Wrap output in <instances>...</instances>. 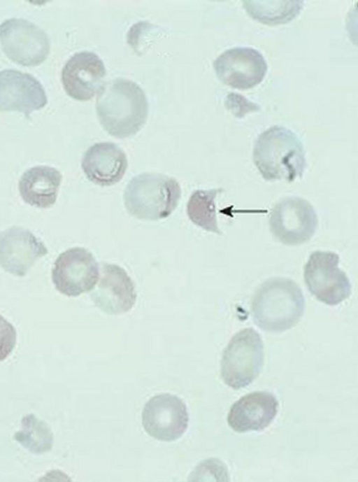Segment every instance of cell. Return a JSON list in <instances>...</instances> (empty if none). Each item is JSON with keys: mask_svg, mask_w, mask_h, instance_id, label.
Returning <instances> with one entry per match:
<instances>
[{"mask_svg": "<svg viewBox=\"0 0 358 482\" xmlns=\"http://www.w3.org/2000/svg\"><path fill=\"white\" fill-rule=\"evenodd\" d=\"M253 162L266 181L289 183L302 178L306 167L303 145L290 129L275 125L262 132L253 148Z\"/></svg>", "mask_w": 358, "mask_h": 482, "instance_id": "obj_2", "label": "cell"}, {"mask_svg": "<svg viewBox=\"0 0 358 482\" xmlns=\"http://www.w3.org/2000/svg\"><path fill=\"white\" fill-rule=\"evenodd\" d=\"M48 252L43 241L27 229L12 227L0 233V266L15 276H25Z\"/></svg>", "mask_w": 358, "mask_h": 482, "instance_id": "obj_12", "label": "cell"}, {"mask_svg": "<svg viewBox=\"0 0 358 482\" xmlns=\"http://www.w3.org/2000/svg\"><path fill=\"white\" fill-rule=\"evenodd\" d=\"M0 42L3 51L10 59L27 66L41 64L50 52L45 32L21 18L8 19L1 24Z\"/></svg>", "mask_w": 358, "mask_h": 482, "instance_id": "obj_8", "label": "cell"}, {"mask_svg": "<svg viewBox=\"0 0 358 482\" xmlns=\"http://www.w3.org/2000/svg\"><path fill=\"white\" fill-rule=\"evenodd\" d=\"M17 342V332L14 326L0 315V362L13 352Z\"/></svg>", "mask_w": 358, "mask_h": 482, "instance_id": "obj_22", "label": "cell"}, {"mask_svg": "<svg viewBox=\"0 0 358 482\" xmlns=\"http://www.w3.org/2000/svg\"><path fill=\"white\" fill-rule=\"evenodd\" d=\"M218 79L227 86L250 89L264 78L268 65L263 55L250 47H236L220 55L213 62Z\"/></svg>", "mask_w": 358, "mask_h": 482, "instance_id": "obj_10", "label": "cell"}, {"mask_svg": "<svg viewBox=\"0 0 358 482\" xmlns=\"http://www.w3.org/2000/svg\"><path fill=\"white\" fill-rule=\"evenodd\" d=\"M47 102L43 85L31 75L13 69L0 71V111H19L29 118Z\"/></svg>", "mask_w": 358, "mask_h": 482, "instance_id": "obj_13", "label": "cell"}, {"mask_svg": "<svg viewBox=\"0 0 358 482\" xmlns=\"http://www.w3.org/2000/svg\"><path fill=\"white\" fill-rule=\"evenodd\" d=\"M96 111L103 128L110 135L123 139L135 135L143 127L148 104L136 83L117 78L103 84L97 92Z\"/></svg>", "mask_w": 358, "mask_h": 482, "instance_id": "obj_1", "label": "cell"}, {"mask_svg": "<svg viewBox=\"0 0 358 482\" xmlns=\"http://www.w3.org/2000/svg\"><path fill=\"white\" fill-rule=\"evenodd\" d=\"M185 404L178 397L161 394L150 398L142 412V424L152 437L164 441L180 438L188 425Z\"/></svg>", "mask_w": 358, "mask_h": 482, "instance_id": "obj_11", "label": "cell"}, {"mask_svg": "<svg viewBox=\"0 0 358 482\" xmlns=\"http://www.w3.org/2000/svg\"><path fill=\"white\" fill-rule=\"evenodd\" d=\"M317 225L318 218L313 206L299 197L281 199L270 213L272 234L287 246H297L308 241L315 234Z\"/></svg>", "mask_w": 358, "mask_h": 482, "instance_id": "obj_7", "label": "cell"}, {"mask_svg": "<svg viewBox=\"0 0 358 482\" xmlns=\"http://www.w3.org/2000/svg\"><path fill=\"white\" fill-rule=\"evenodd\" d=\"M181 188L173 178L143 173L131 178L123 199L129 214L138 219L157 220L169 216L177 207Z\"/></svg>", "mask_w": 358, "mask_h": 482, "instance_id": "obj_4", "label": "cell"}, {"mask_svg": "<svg viewBox=\"0 0 358 482\" xmlns=\"http://www.w3.org/2000/svg\"><path fill=\"white\" fill-rule=\"evenodd\" d=\"M90 296L97 307L110 315L129 311L136 300L134 283L126 271L108 263L102 264L99 283Z\"/></svg>", "mask_w": 358, "mask_h": 482, "instance_id": "obj_15", "label": "cell"}, {"mask_svg": "<svg viewBox=\"0 0 358 482\" xmlns=\"http://www.w3.org/2000/svg\"><path fill=\"white\" fill-rule=\"evenodd\" d=\"M22 424V430L16 434L15 437L22 445L36 453L45 452L51 448L52 434L43 422L30 415L24 417Z\"/></svg>", "mask_w": 358, "mask_h": 482, "instance_id": "obj_21", "label": "cell"}, {"mask_svg": "<svg viewBox=\"0 0 358 482\" xmlns=\"http://www.w3.org/2000/svg\"><path fill=\"white\" fill-rule=\"evenodd\" d=\"M223 189L197 190L190 196L187 205L189 218L196 225L217 234H222L217 225L215 197Z\"/></svg>", "mask_w": 358, "mask_h": 482, "instance_id": "obj_20", "label": "cell"}, {"mask_svg": "<svg viewBox=\"0 0 358 482\" xmlns=\"http://www.w3.org/2000/svg\"><path fill=\"white\" fill-rule=\"evenodd\" d=\"M243 5L248 15L265 24L287 23L303 9L301 1H244Z\"/></svg>", "mask_w": 358, "mask_h": 482, "instance_id": "obj_19", "label": "cell"}, {"mask_svg": "<svg viewBox=\"0 0 358 482\" xmlns=\"http://www.w3.org/2000/svg\"><path fill=\"white\" fill-rule=\"evenodd\" d=\"M127 166L124 150L110 142L96 143L90 146L81 163L88 180L101 186H110L120 181Z\"/></svg>", "mask_w": 358, "mask_h": 482, "instance_id": "obj_17", "label": "cell"}, {"mask_svg": "<svg viewBox=\"0 0 358 482\" xmlns=\"http://www.w3.org/2000/svg\"><path fill=\"white\" fill-rule=\"evenodd\" d=\"M62 176L55 168L36 166L21 176L18 188L27 204L40 208H48L56 202Z\"/></svg>", "mask_w": 358, "mask_h": 482, "instance_id": "obj_18", "label": "cell"}, {"mask_svg": "<svg viewBox=\"0 0 358 482\" xmlns=\"http://www.w3.org/2000/svg\"><path fill=\"white\" fill-rule=\"evenodd\" d=\"M106 69L94 52L83 51L73 55L62 71V81L69 96L79 100L92 99L103 85Z\"/></svg>", "mask_w": 358, "mask_h": 482, "instance_id": "obj_14", "label": "cell"}, {"mask_svg": "<svg viewBox=\"0 0 358 482\" xmlns=\"http://www.w3.org/2000/svg\"><path fill=\"white\" fill-rule=\"evenodd\" d=\"M339 255L331 251L313 252L305 267V283L316 299L321 302L336 306L351 295V284L345 273L339 267Z\"/></svg>", "mask_w": 358, "mask_h": 482, "instance_id": "obj_6", "label": "cell"}, {"mask_svg": "<svg viewBox=\"0 0 358 482\" xmlns=\"http://www.w3.org/2000/svg\"><path fill=\"white\" fill-rule=\"evenodd\" d=\"M224 105L231 113L238 118H243L246 114L258 111L260 106L238 93L231 92L225 98Z\"/></svg>", "mask_w": 358, "mask_h": 482, "instance_id": "obj_23", "label": "cell"}, {"mask_svg": "<svg viewBox=\"0 0 358 482\" xmlns=\"http://www.w3.org/2000/svg\"><path fill=\"white\" fill-rule=\"evenodd\" d=\"M305 299L300 287L292 279L275 277L265 281L255 291L251 302L255 324L269 332H282L295 326L301 318Z\"/></svg>", "mask_w": 358, "mask_h": 482, "instance_id": "obj_3", "label": "cell"}, {"mask_svg": "<svg viewBox=\"0 0 358 482\" xmlns=\"http://www.w3.org/2000/svg\"><path fill=\"white\" fill-rule=\"evenodd\" d=\"M100 276L93 255L81 247L69 248L56 259L52 281L56 290L68 297H78L92 290Z\"/></svg>", "mask_w": 358, "mask_h": 482, "instance_id": "obj_9", "label": "cell"}, {"mask_svg": "<svg viewBox=\"0 0 358 482\" xmlns=\"http://www.w3.org/2000/svg\"><path fill=\"white\" fill-rule=\"evenodd\" d=\"M278 402L271 392L257 391L247 394L231 406L227 423L235 432L261 431L275 418Z\"/></svg>", "mask_w": 358, "mask_h": 482, "instance_id": "obj_16", "label": "cell"}, {"mask_svg": "<svg viewBox=\"0 0 358 482\" xmlns=\"http://www.w3.org/2000/svg\"><path fill=\"white\" fill-rule=\"evenodd\" d=\"M264 362V345L259 333L245 328L236 333L224 348L221 376L234 390L250 385L259 374Z\"/></svg>", "mask_w": 358, "mask_h": 482, "instance_id": "obj_5", "label": "cell"}]
</instances>
